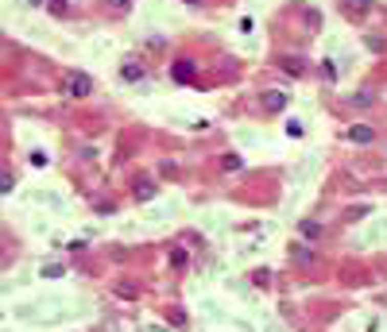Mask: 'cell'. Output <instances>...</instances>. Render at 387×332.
<instances>
[{
  "label": "cell",
  "mask_w": 387,
  "mask_h": 332,
  "mask_svg": "<svg viewBox=\"0 0 387 332\" xmlns=\"http://www.w3.org/2000/svg\"><path fill=\"white\" fill-rule=\"evenodd\" d=\"M70 93L74 97H85L89 93V78H85V74H74V78H70Z\"/></svg>",
  "instance_id": "obj_1"
},
{
  "label": "cell",
  "mask_w": 387,
  "mask_h": 332,
  "mask_svg": "<svg viewBox=\"0 0 387 332\" xmlns=\"http://www.w3.org/2000/svg\"><path fill=\"white\" fill-rule=\"evenodd\" d=\"M345 4H349V16H364L372 8V0H345Z\"/></svg>",
  "instance_id": "obj_2"
},
{
  "label": "cell",
  "mask_w": 387,
  "mask_h": 332,
  "mask_svg": "<svg viewBox=\"0 0 387 332\" xmlns=\"http://www.w3.org/2000/svg\"><path fill=\"white\" fill-rule=\"evenodd\" d=\"M120 74H124V81H140V78H143V70L136 66V62H128V66H124Z\"/></svg>",
  "instance_id": "obj_3"
},
{
  "label": "cell",
  "mask_w": 387,
  "mask_h": 332,
  "mask_svg": "<svg viewBox=\"0 0 387 332\" xmlns=\"http://www.w3.org/2000/svg\"><path fill=\"white\" fill-rule=\"evenodd\" d=\"M175 78H178V81L193 78V62H178V66H175Z\"/></svg>",
  "instance_id": "obj_4"
},
{
  "label": "cell",
  "mask_w": 387,
  "mask_h": 332,
  "mask_svg": "<svg viewBox=\"0 0 387 332\" xmlns=\"http://www.w3.org/2000/svg\"><path fill=\"white\" fill-rule=\"evenodd\" d=\"M352 139H356V143H368L372 139V128H352Z\"/></svg>",
  "instance_id": "obj_5"
},
{
  "label": "cell",
  "mask_w": 387,
  "mask_h": 332,
  "mask_svg": "<svg viewBox=\"0 0 387 332\" xmlns=\"http://www.w3.org/2000/svg\"><path fill=\"white\" fill-rule=\"evenodd\" d=\"M283 105H287V97H283V93H267V108H283Z\"/></svg>",
  "instance_id": "obj_6"
},
{
  "label": "cell",
  "mask_w": 387,
  "mask_h": 332,
  "mask_svg": "<svg viewBox=\"0 0 387 332\" xmlns=\"http://www.w3.org/2000/svg\"><path fill=\"white\" fill-rule=\"evenodd\" d=\"M136 197H140V201H147V197H151V185L140 182V185H136Z\"/></svg>",
  "instance_id": "obj_7"
}]
</instances>
